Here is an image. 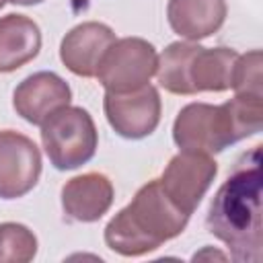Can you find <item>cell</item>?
I'll return each instance as SVG.
<instances>
[{
    "instance_id": "cell-19",
    "label": "cell",
    "mask_w": 263,
    "mask_h": 263,
    "mask_svg": "<svg viewBox=\"0 0 263 263\" xmlns=\"http://www.w3.org/2000/svg\"><path fill=\"white\" fill-rule=\"evenodd\" d=\"M4 2H6V0H0V8H2V6H4Z\"/></svg>"
},
{
    "instance_id": "cell-13",
    "label": "cell",
    "mask_w": 263,
    "mask_h": 263,
    "mask_svg": "<svg viewBox=\"0 0 263 263\" xmlns=\"http://www.w3.org/2000/svg\"><path fill=\"white\" fill-rule=\"evenodd\" d=\"M41 49L39 25L25 14L0 18V74L18 70L37 58Z\"/></svg>"
},
{
    "instance_id": "cell-12",
    "label": "cell",
    "mask_w": 263,
    "mask_h": 263,
    "mask_svg": "<svg viewBox=\"0 0 263 263\" xmlns=\"http://www.w3.org/2000/svg\"><path fill=\"white\" fill-rule=\"evenodd\" d=\"M226 12V0H168L166 4L171 29L189 41L214 35L224 25Z\"/></svg>"
},
{
    "instance_id": "cell-2",
    "label": "cell",
    "mask_w": 263,
    "mask_h": 263,
    "mask_svg": "<svg viewBox=\"0 0 263 263\" xmlns=\"http://www.w3.org/2000/svg\"><path fill=\"white\" fill-rule=\"evenodd\" d=\"M187 222L189 214L171 201L158 179H152L107 222L105 242L117 255L140 257L179 236Z\"/></svg>"
},
{
    "instance_id": "cell-7",
    "label": "cell",
    "mask_w": 263,
    "mask_h": 263,
    "mask_svg": "<svg viewBox=\"0 0 263 263\" xmlns=\"http://www.w3.org/2000/svg\"><path fill=\"white\" fill-rule=\"evenodd\" d=\"M103 109L113 132L125 140H142L160 123V95L156 86L146 84L129 92H105Z\"/></svg>"
},
{
    "instance_id": "cell-17",
    "label": "cell",
    "mask_w": 263,
    "mask_h": 263,
    "mask_svg": "<svg viewBox=\"0 0 263 263\" xmlns=\"http://www.w3.org/2000/svg\"><path fill=\"white\" fill-rule=\"evenodd\" d=\"M261 51L251 49L245 55H238L234 76H232V90L236 95H251L263 97V74H261Z\"/></svg>"
},
{
    "instance_id": "cell-9",
    "label": "cell",
    "mask_w": 263,
    "mask_h": 263,
    "mask_svg": "<svg viewBox=\"0 0 263 263\" xmlns=\"http://www.w3.org/2000/svg\"><path fill=\"white\" fill-rule=\"evenodd\" d=\"M72 88L55 72H35L27 76L12 92L16 115L33 125H41L51 113L70 105Z\"/></svg>"
},
{
    "instance_id": "cell-5",
    "label": "cell",
    "mask_w": 263,
    "mask_h": 263,
    "mask_svg": "<svg viewBox=\"0 0 263 263\" xmlns=\"http://www.w3.org/2000/svg\"><path fill=\"white\" fill-rule=\"evenodd\" d=\"M158 53L142 37L115 39L105 51L97 78L107 92H129L146 86L156 74Z\"/></svg>"
},
{
    "instance_id": "cell-15",
    "label": "cell",
    "mask_w": 263,
    "mask_h": 263,
    "mask_svg": "<svg viewBox=\"0 0 263 263\" xmlns=\"http://www.w3.org/2000/svg\"><path fill=\"white\" fill-rule=\"evenodd\" d=\"M195 41H175L158 55L156 76L164 90L173 95H195L191 86V62L199 51Z\"/></svg>"
},
{
    "instance_id": "cell-18",
    "label": "cell",
    "mask_w": 263,
    "mask_h": 263,
    "mask_svg": "<svg viewBox=\"0 0 263 263\" xmlns=\"http://www.w3.org/2000/svg\"><path fill=\"white\" fill-rule=\"evenodd\" d=\"M10 4H18V6H33V4H39L43 0H6Z\"/></svg>"
},
{
    "instance_id": "cell-1",
    "label": "cell",
    "mask_w": 263,
    "mask_h": 263,
    "mask_svg": "<svg viewBox=\"0 0 263 263\" xmlns=\"http://www.w3.org/2000/svg\"><path fill=\"white\" fill-rule=\"evenodd\" d=\"M261 146H255L242 154L210 203L205 226L234 261L261 259Z\"/></svg>"
},
{
    "instance_id": "cell-10",
    "label": "cell",
    "mask_w": 263,
    "mask_h": 263,
    "mask_svg": "<svg viewBox=\"0 0 263 263\" xmlns=\"http://www.w3.org/2000/svg\"><path fill=\"white\" fill-rule=\"evenodd\" d=\"M113 41L115 33L109 25L99 21L80 23L64 35L60 43V60L72 74L92 78Z\"/></svg>"
},
{
    "instance_id": "cell-6",
    "label": "cell",
    "mask_w": 263,
    "mask_h": 263,
    "mask_svg": "<svg viewBox=\"0 0 263 263\" xmlns=\"http://www.w3.org/2000/svg\"><path fill=\"white\" fill-rule=\"evenodd\" d=\"M218 175V162L210 154L201 152H179L175 154L162 177L158 179L171 201L185 214H193L210 185Z\"/></svg>"
},
{
    "instance_id": "cell-16",
    "label": "cell",
    "mask_w": 263,
    "mask_h": 263,
    "mask_svg": "<svg viewBox=\"0 0 263 263\" xmlns=\"http://www.w3.org/2000/svg\"><path fill=\"white\" fill-rule=\"evenodd\" d=\"M37 255V236L25 224L2 222L0 224V263H27Z\"/></svg>"
},
{
    "instance_id": "cell-3",
    "label": "cell",
    "mask_w": 263,
    "mask_h": 263,
    "mask_svg": "<svg viewBox=\"0 0 263 263\" xmlns=\"http://www.w3.org/2000/svg\"><path fill=\"white\" fill-rule=\"evenodd\" d=\"M263 97L234 95L222 105L189 103L173 123V140L183 152L218 154L261 132Z\"/></svg>"
},
{
    "instance_id": "cell-14",
    "label": "cell",
    "mask_w": 263,
    "mask_h": 263,
    "mask_svg": "<svg viewBox=\"0 0 263 263\" xmlns=\"http://www.w3.org/2000/svg\"><path fill=\"white\" fill-rule=\"evenodd\" d=\"M238 51L230 47H199L191 62L193 92H222L232 86Z\"/></svg>"
},
{
    "instance_id": "cell-4",
    "label": "cell",
    "mask_w": 263,
    "mask_h": 263,
    "mask_svg": "<svg viewBox=\"0 0 263 263\" xmlns=\"http://www.w3.org/2000/svg\"><path fill=\"white\" fill-rule=\"evenodd\" d=\"M41 142L58 171H74L95 156L99 132L86 109L66 105L41 123Z\"/></svg>"
},
{
    "instance_id": "cell-11",
    "label": "cell",
    "mask_w": 263,
    "mask_h": 263,
    "mask_svg": "<svg viewBox=\"0 0 263 263\" xmlns=\"http://www.w3.org/2000/svg\"><path fill=\"white\" fill-rule=\"evenodd\" d=\"M113 183L103 173H84L72 177L62 187V208L70 220L97 222L113 203Z\"/></svg>"
},
{
    "instance_id": "cell-8",
    "label": "cell",
    "mask_w": 263,
    "mask_h": 263,
    "mask_svg": "<svg viewBox=\"0 0 263 263\" xmlns=\"http://www.w3.org/2000/svg\"><path fill=\"white\" fill-rule=\"evenodd\" d=\"M41 152L37 144L12 129L0 132V197L27 195L39 181Z\"/></svg>"
}]
</instances>
